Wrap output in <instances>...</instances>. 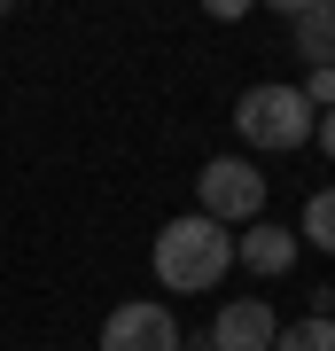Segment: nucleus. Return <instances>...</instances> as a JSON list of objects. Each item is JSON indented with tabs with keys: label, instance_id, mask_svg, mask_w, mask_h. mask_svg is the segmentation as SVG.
Listing matches in <instances>:
<instances>
[{
	"label": "nucleus",
	"instance_id": "1",
	"mask_svg": "<svg viewBox=\"0 0 335 351\" xmlns=\"http://www.w3.org/2000/svg\"><path fill=\"white\" fill-rule=\"evenodd\" d=\"M156 281L172 289V297H203V289H219L226 281V265H234V234H226L219 219H203V211H187L172 219L156 234Z\"/></svg>",
	"mask_w": 335,
	"mask_h": 351
},
{
	"label": "nucleus",
	"instance_id": "2",
	"mask_svg": "<svg viewBox=\"0 0 335 351\" xmlns=\"http://www.w3.org/2000/svg\"><path fill=\"white\" fill-rule=\"evenodd\" d=\"M312 101L297 94V86H281V78H265V86H249L242 101H234V133L249 141V149H273V156H288V149H304L312 141Z\"/></svg>",
	"mask_w": 335,
	"mask_h": 351
},
{
	"label": "nucleus",
	"instance_id": "3",
	"mask_svg": "<svg viewBox=\"0 0 335 351\" xmlns=\"http://www.w3.org/2000/svg\"><path fill=\"white\" fill-rule=\"evenodd\" d=\"M195 195H203V219H219V226H258V211H265V172H258L249 156H211L203 180H195Z\"/></svg>",
	"mask_w": 335,
	"mask_h": 351
},
{
	"label": "nucleus",
	"instance_id": "4",
	"mask_svg": "<svg viewBox=\"0 0 335 351\" xmlns=\"http://www.w3.org/2000/svg\"><path fill=\"white\" fill-rule=\"evenodd\" d=\"M101 351H179V320L149 297H125L110 320H101Z\"/></svg>",
	"mask_w": 335,
	"mask_h": 351
},
{
	"label": "nucleus",
	"instance_id": "5",
	"mask_svg": "<svg viewBox=\"0 0 335 351\" xmlns=\"http://www.w3.org/2000/svg\"><path fill=\"white\" fill-rule=\"evenodd\" d=\"M273 336H281V328H273V313H265L258 297H234L211 320V351H273Z\"/></svg>",
	"mask_w": 335,
	"mask_h": 351
},
{
	"label": "nucleus",
	"instance_id": "6",
	"mask_svg": "<svg viewBox=\"0 0 335 351\" xmlns=\"http://www.w3.org/2000/svg\"><path fill=\"white\" fill-rule=\"evenodd\" d=\"M288 39L312 71H335V0H297L288 8Z\"/></svg>",
	"mask_w": 335,
	"mask_h": 351
},
{
	"label": "nucleus",
	"instance_id": "7",
	"mask_svg": "<svg viewBox=\"0 0 335 351\" xmlns=\"http://www.w3.org/2000/svg\"><path fill=\"white\" fill-rule=\"evenodd\" d=\"M234 265H249V274H288L297 265V234L288 226H249L234 242Z\"/></svg>",
	"mask_w": 335,
	"mask_h": 351
},
{
	"label": "nucleus",
	"instance_id": "8",
	"mask_svg": "<svg viewBox=\"0 0 335 351\" xmlns=\"http://www.w3.org/2000/svg\"><path fill=\"white\" fill-rule=\"evenodd\" d=\"M273 351H335V313H304V320H288Z\"/></svg>",
	"mask_w": 335,
	"mask_h": 351
},
{
	"label": "nucleus",
	"instance_id": "9",
	"mask_svg": "<svg viewBox=\"0 0 335 351\" xmlns=\"http://www.w3.org/2000/svg\"><path fill=\"white\" fill-rule=\"evenodd\" d=\"M304 242H312V250H335V188H312V203H304Z\"/></svg>",
	"mask_w": 335,
	"mask_h": 351
},
{
	"label": "nucleus",
	"instance_id": "10",
	"mask_svg": "<svg viewBox=\"0 0 335 351\" xmlns=\"http://www.w3.org/2000/svg\"><path fill=\"white\" fill-rule=\"evenodd\" d=\"M312 141H320V149H327V156H335V110H327V117H320V125H312Z\"/></svg>",
	"mask_w": 335,
	"mask_h": 351
},
{
	"label": "nucleus",
	"instance_id": "11",
	"mask_svg": "<svg viewBox=\"0 0 335 351\" xmlns=\"http://www.w3.org/2000/svg\"><path fill=\"white\" fill-rule=\"evenodd\" d=\"M179 351H211V336H179Z\"/></svg>",
	"mask_w": 335,
	"mask_h": 351
}]
</instances>
